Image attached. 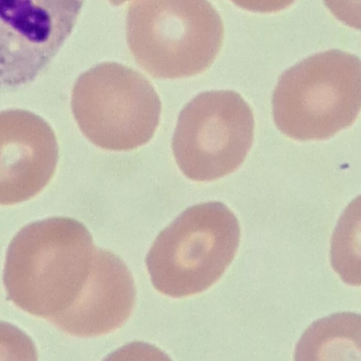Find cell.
Segmentation results:
<instances>
[{
  "label": "cell",
  "mask_w": 361,
  "mask_h": 361,
  "mask_svg": "<svg viewBox=\"0 0 361 361\" xmlns=\"http://www.w3.org/2000/svg\"><path fill=\"white\" fill-rule=\"evenodd\" d=\"M99 253L87 228L74 219L32 222L8 248L4 270L7 298L62 331L92 285Z\"/></svg>",
  "instance_id": "obj_1"
},
{
  "label": "cell",
  "mask_w": 361,
  "mask_h": 361,
  "mask_svg": "<svg viewBox=\"0 0 361 361\" xmlns=\"http://www.w3.org/2000/svg\"><path fill=\"white\" fill-rule=\"evenodd\" d=\"M224 33L221 16L208 0H140L128 10L129 49L154 78L204 72L216 58Z\"/></svg>",
  "instance_id": "obj_2"
},
{
  "label": "cell",
  "mask_w": 361,
  "mask_h": 361,
  "mask_svg": "<svg viewBox=\"0 0 361 361\" xmlns=\"http://www.w3.org/2000/svg\"><path fill=\"white\" fill-rule=\"evenodd\" d=\"M361 105V66L352 54H315L279 77L272 98L278 129L295 140L330 138L351 126Z\"/></svg>",
  "instance_id": "obj_3"
},
{
  "label": "cell",
  "mask_w": 361,
  "mask_h": 361,
  "mask_svg": "<svg viewBox=\"0 0 361 361\" xmlns=\"http://www.w3.org/2000/svg\"><path fill=\"white\" fill-rule=\"evenodd\" d=\"M240 240L234 213L220 202L187 208L157 235L146 258L159 293L183 298L214 284L233 262Z\"/></svg>",
  "instance_id": "obj_4"
},
{
  "label": "cell",
  "mask_w": 361,
  "mask_h": 361,
  "mask_svg": "<svg viewBox=\"0 0 361 361\" xmlns=\"http://www.w3.org/2000/svg\"><path fill=\"white\" fill-rule=\"evenodd\" d=\"M71 108L81 132L93 144L126 151L152 137L161 104L153 86L140 73L123 64L104 62L77 79Z\"/></svg>",
  "instance_id": "obj_5"
},
{
  "label": "cell",
  "mask_w": 361,
  "mask_h": 361,
  "mask_svg": "<svg viewBox=\"0 0 361 361\" xmlns=\"http://www.w3.org/2000/svg\"><path fill=\"white\" fill-rule=\"evenodd\" d=\"M254 127L252 109L239 93H200L178 116L172 139L176 164L195 181L226 176L245 159L252 147Z\"/></svg>",
  "instance_id": "obj_6"
},
{
  "label": "cell",
  "mask_w": 361,
  "mask_h": 361,
  "mask_svg": "<svg viewBox=\"0 0 361 361\" xmlns=\"http://www.w3.org/2000/svg\"><path fill=\"white\" fill-rule=\"evenodd\" d=\"M84 0H0V87L35 80L56 56Z\"/></svg>",
  "instance_id": "obj_7"
},
{
  "label": "cell",
  "mask_w": 361,
  "mask_h": 361,
  "mask_svg": "<svg viewBox=\"0 0 361 361\" xmlns=\"http://www.w3.org/2000/svg\"><path fill=\"white\" fill-rule=\"evenodd\" d=\"M59 146L50 125L27 110L0 111V204L38 195L51 180Z\"/></svg>",
  "instance_id": "obj_8"
},
{
  "label": "cell",
  "mask_w": 361,
  "mask_h": 361,
  "mask_svg": "<svg viewBox=\"0 0 361 361\" xmlns=\"http://www.w3.org/2000/svg\"><path fill=\"white\" fill-rule=\"evenodd\" d=\"M361 318L336 313L314 322L303 333L295 360H361Z\"/></svg>",
  "instance_id": "obj_9"
},
{
  "label": "cell",
  "mask_w": 361,
  "mask_h": 361,
  "mask_svg": "<svg viewBox=\"0 0 361 361\" xmlns=\"http://www.w3.org/2000/svg\"><path fill=\"white\" fill-rule=\"evenodd\" d=\"M353 202L341 216L331 240L332 267L349 285L360 286V204Z\"/></svg>",
  "instance_id": "obj_10"
},
{
  "label": "cell",
  "mask_w": 361,
  "mask_h": 361,
  "mask_svg": "<svg viewBox=\"0 0 361 361\" xmlns=\"http://www.w3.org/2000/svg\"><path fill=\"white\" fill-rule=\"evenodd\" d=\"M0 360H37L32 339L20 329L0 321Z\"/></svg>",
  "instance_id": "obj_11"
},
{
  "label": "cell",
  "mask_w": 361,
  "mask_h": 361,
  "mask_svg": "<svg viewBox=\"0 0 361 361\" xmlns=\"http://www.w3.org/2000/svg\"><path fill=\"white\" fill-rule=\"evenodd\" d=\"M332 14L347 25L360 29V0H324Z\"/></svg>",
  "instance_id": "obj_12"
},
{
  "label": "cell",
  "mask_w": 361,
  "mask_h": 361,
  "mask_svg": "<svg viewBox=\"0 0 361 361\" xmlns=\"http://www.w3.org/2000/svg\"><path fill=\"white\" fill-rule=\"evenodd\" d=\"M132 1V0H109L111 4L115 6H119L121 5L127 1Z\"/></svg>",
  "instance_id": "obj_13"
}]
</instances>
